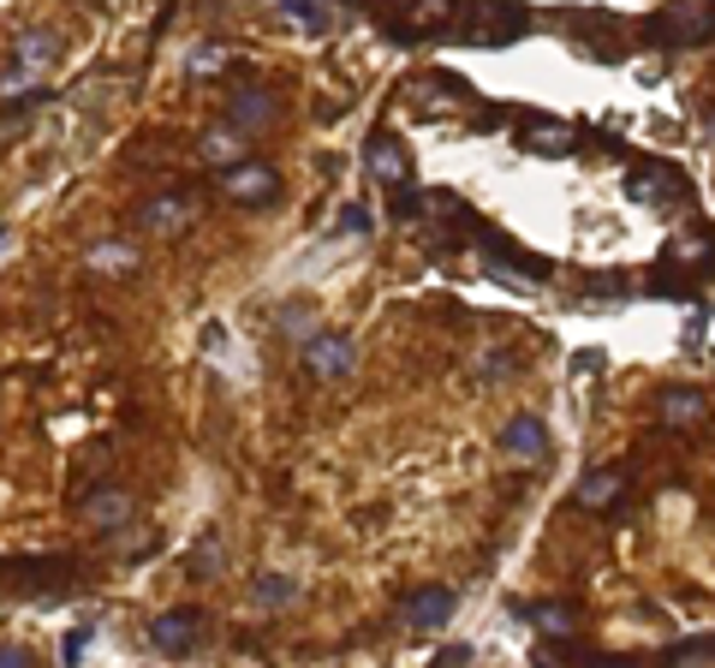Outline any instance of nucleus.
I'll return each instance as SVG.
<instances>
[{"mask_svg":"<svg viewBox=\"0 0 715 668\" xmlns=\"http://www.w3.org/2000/svg\"><path fill=\"white\" fill-rule=\"evenodd\" d=\"M72 508H78V520H96V525H125L132 520V496H125L120 484H96L89 496L72 501Z\"/></svg>","mask_w":715,"mask_h":668,"instance_id":"11","label":"nucleus"},{"mask_svg":"<svg viewBox=\"0 0 715 668\" xmlns=\"http://www.w3.org/2000/svg\"><path fill=\"white\" fill-rule=\"evenodd\" d=\"M54 48H60V42H54V31H36V36H24V42H19V66L7 72V90H19V84L31 78L36 66H48V60H54Z\"/></svg>","mask_w":715,"mask_h":668,"instance_id":"13","label":"nucleus"},{"mask_svg":"<svg viewBox=\"0 0 715 668\" xmlns=\"http://www.w3.org/2000/svg\"><path fill=\"white\" fill-rule=\"evenodd\" d=\"M436 663H471V651L465 645H447V651H436Z\"/></svg>","mask_w":715,"mask_h":668,"instance_id":"31","label":"nucleus"},{"mask_svg":"<svg viewBox=\"0 0 715 668\" xmlns=\"http://www.w3.org/2000/svg\"><path fill=\"white\" fill-rule=\"evenodd\" d=\"M144 221L149 227H179V221H185V204H179V197H168V204H149Z\"/></svg>","mask_w":715,"mask_h":668,"instance_id":"23","label":"nucleus"},{"mask_svg":"<svg viewBox=\"0 0 715 668\" xmlns=\"http://www.w3.org/2000/svg\"><path fill=\"white\" fill-rule=\"evenodd\" d=\"M89 639H96V633H89V627H78V633H66V645H60V657H66V663L89 657Z\"/></svg>","mask_w":715,"mask_h":668,"instance_id":"25","label":"nucleus"},{"mask_svg":"<svg viewBox=\"0 0 715 668\" xmlns=\"http://www.w3.org/2000/svg\"><path fill=\"white\" fill-rule=\"evenodd\" d=\"M453 609H459V591L453 585H417L412 597H405V627L436 633V627L453 621Z\"/></svg>","mask_w":715,"mask_h":668,"instance_id":"4","label":"nucleus"},{"mask_svg":"<svg viewBox=\"0 0 715 668\" xmlns=\"http://www.w3.org/2000/svg\"><path fill=\"white\" fill-rule=\"evenodd\" d=\"M203 347H209V352L227 347V329H221V323H209V329H203Z\"/></svg>","mask_w":715,"mask_h":668,"instance_id":"30","label":"nucleus"},{"mask_svg":"<svg viewBox=\"0 0 715 668\" xmlns=\"http://www.w3.org/2000/svg\"><path fill=\"white\" fill-rule=\"evenodd\" d=\"M203 156H209V161H233V137H203Z\"/></svg>","mask_w":715,"mask_h":668,"instance_id":"29","label":"nucleus"},{"mask_svg":"<svg viewBox=\"0 0 715 668\" xmlns=\"http://www.w3.org/2000/svg\"><path fill=\"white\" fill-rule=\"evenodd\" d=\"M369 227H376V221H369L364 204H347V209H340V233H369Z\"/></svg>","mask_w":715,"mask_h":668,"instance_id":"24","label":"nucleus"},{"mask_svg":"<svg viewBox=\"0 0 715 668\" xmlns=\"http://www.w3.org/2000/svg\"><path fill=\"white\" fill-rule=\"evenodd\" d=\"M519 144H525L531 156H572L579 132L560 125V120H548V113H519Z\"/></svg>","mask_w":715,"mask_h":668,"instance_id":"7","label":"nucleus"},{"mask_svg":"<svg viewBox=\"0 0 715 668\" xmlns=\"http://www.w3.org/2000/svg\"><path fill=\"white\" fill-rule=\"evenodd\" d=\"M650 48H692V42H710V7H686V12H674V19H650L644 31Z\"/></svg>","mask_w":715,"mask_h":668,"instance_id":"3","label":"nucleus"},{"mask_svg":"<svg viewBox=\"0 0 715 668\" xmlns=\"http://www.w3.org/2000/svg\"><path fill=\"white\" fill-rule=\"evenodd\" d=\"M501 453H513V460H548V424L531 418V412H519V418L501 430Z\"/></svg>","mask_w":715,"mask_h":668,"instance_id":"12","label":"nucleus"},{"mask_svg":"<svg viewBox=\"0 0 715 668\" xmlns=\"http://www.w3.org/2000/svg\"><path fill=\"white\" fill-rule=\"evenodd\" d=\"M715 657V639L698 633V639H674L668 651H662V663H710Z\"/></svg>","mask_w":715,"mask_h":668,"instance_id":"21","label":"nucleus"},{"mask_svg":"<svg viewBox=\"0 0 715 668\" xmlns=\"http://www.w3.org/2000/svg\"><path fill=\"white\" fill-rule=\"evenodd\" d=\"M662 418L668 424H698L704 418V388H662Z\"/></svg>","mask_w":715,"mask_h":668,"instance_id":"17","label":"nucleus"},{"mask_svg":"<svg viewBox=\"0 0 715 668\" xmlns=\"http://www.w3.org/2000/svg\"><path fill=\"white\" fill-rule=\"evenodd\" d=\"M304 364H311L316 376H347L358 364V347L347 335H304Z\"/></svg>","mask_w":715,"mask_h":668,"instance_id":"9","label":"nucleus"},{"mask_svg":"<svg viewBox=\"0 0 715 668\" xmlns=\"http://www.w3.org/2000/svg\"><path fill=\"white\" fill-rule=\"evenodd\" d=\"M536 657H543V663H591L596 645H584V639H543Z\"/></svg>","mask_w":715,"mask_h":668,"instance_id":"19","label":"nucleus"},{"mask_svg":"<svg viewBox=\"0 0 715 668\" xmlns=\"http://www.w3.org/2000/svg\"><path fill=\"white\" fill-rule=\"evenodd\" d=\"M31 645H0V668H31Z\"/></svg>","mask_w":715,"mask_h":668,"instance_id":"28","label":"nucleus"},{"mask_svg":"<svg viewBox=\"0 0 715 668\" xmlns=\"http://www.w3.org/2000/svg\"><path fill=\"white\" fill-rule=\"evenodd\" d=\"M292 597H299V579H287V573H263L257 579V603L263 609H287Z\"/></svg>","mask_w":715,"mask_h":668,"instance_id":"20","label":"nucleus"},{"mask_svg":"<svg viewBox=\"0 0 715 668\" xmlns=\"http://www.w3.org/2000/svg\"><path fill=\"white\" fill-rule=\"evenodd\" d=\"M275 113H280L275 96H263V90H239L233 102H227V120H233L239 132H257V125H268Z\"/></svg>","mask_w":715,"mask_h":668,"instance_id":"14","label":"nucleus"},{"mask_svg":"<svg viewBox=\"0 0 715 668\" xmlns=\"http://www.w3.org/2000/svg\"><path fill=\"white\" fill-rule=\"evenodd\" d=\"M185 567H191V579H215V573L227 567V549H221V537H215V532H203V537H197V549L185 556Z\"/></svg>","mask_w":715,"mask_h":668,"instance_id":"18","label":"nucleus"},{"mask_svg":"<svg viewBox=\"0 0 715 668\" xmlns=\"http://www.w3.org/2000/svg\"><path fill=\"white\" fill-rule=\"evenodd\" d=\"M275 192H280V173L263 168V161L227 168V197H233V204H275Z\"/></svg>","mask_w":715,"mask_h":668,"instance_id":"8","label":"nucleus"},{"mask_svg":"<svg viewBox=\"0 0 715 668\" xmlns=\"http://www.w3.org/2000/svg\"><path fill=\"white\" fill-rule=\"evenodd\" d=\"M626 192H632L638 204H650V209H674V204L692 197V180H686V168H674V161L644 156V161H632V173H626Z\"/></svg>","mask_w":715,"mask_h":668,"instance_id":"2","label":"nucleus"},{"mask_svg":"<svg viewBox=\"0 0 715 668\" xmlns=\"http://www.w3.org/2000/svg\"><path fill=\"white\" fill-rule=\"evenodd\" d=\"M280 329H287V335H311V311H299V305L280 311Z\"/></svg>","mask_w":715,"mask_h":668,"instance_id":"27","label":"nucleus"},{"mask_svg":"<svg viewBox=\"0 0 715 668\" xmlns=\"http://www.w3.org/2000/svg\"><path fill=\"white\" fill-rule=\"evenodd\" d=\"M531 31H536V19H531V7H519V0H465L447 42H465V48H507V42H525Z\"/></svg>","mask_w":715,"mask_h":668,"instance_id":"1","label":"nucleus"},{"mask_svg":"<svg viewBox=\"0 0 715 668\" xmlns=\"http://www.w3.org/2000/svg\"><path fill=\"white\" fill-rule=\"evenodd\" d=\"M89 257H96L101 269H132V251H125V245H120V251H113V245H96Z\"/></svg>","mask_w":715,"mask_h":668,"instance_id":"26","label":"nucleus"},{"mask_svg":"<svg viewBox=\"0 0 715 668\" xmlns=\"http://www.w3.org/2000/svg\"><path fill=\"white\" fill-rule=\"evenodd\" d=\"M280 7H287L292 19L304 24V31H316V36L328 31V7H323V0H280Z\"/></svg>","mask_w":715,"mask_h":668,"instance_id":"22","label":"nucleus"},{"mask_svg":"<svg viewBox=\"0 0 715 668\" xmlns=\"http://www.w3.org/2000/svg\"><path fill=\"white\" fill-rule=\"evenodd\" d=\"M364 168L376 173V180H388V185L412 180V156H405V149L393 144V132H369V144H364Z\"/></svg>","mask_w":715,"mask_h":668,"instance_id":"10","label":"nucleus"},{"mask_svg":"<svg viewBox=\"0 0 715 668\" xmlns=\"http://www.w3.org/2000/svg\"><path fill=\"white\" fill-rule=\"evenodd\" d=\"M519 621H536L543 633H567V627H579V603H519Z\"/></svg>","mask_w":715,"mask_h":668,"instance_id":"15","label":"nucleus"},{"mask_svg":"<svg viewBox=\"0 0 715 668\" xmlns=\"http://www.w3.org/2000/svg\"><path fill=\"white\" fill-rule=\"evenodd\" d=\"M560 24H567L572 36H584L591 60H620V42H615V36H626L620 19H608V12H567Z\"/></svg>","mask_w":715,"mask_h":668,"instance_id":"6","label":"nucleus"},{"mask_svg":"<svg viewBox=\"0 0 715 668\" xmlns=\"http://www.w3.org/2000/svg\"><path fill=\"white\" fill-rule=\"evenodd\" d=\"M197 639H203V615L197 609H168V615L149 621V645H156L161 657H185Z\"/></svg>","mask_w":715,"mask_h":668,"instance_id":"5","label":"nucleus"},{"mask_svg":"<svg viewBox=\"0 0 715 668\" xmlns=\"http://www.w3.org/2000/svg\"><path fill=\"white\" fill-rule=\"evenodd\" d=\"M572 501H579V508H615L620 501V472H584L579 489H572Z\"/></svg>","mask_w":715,"mask_h":668,"instance_id":"16","label":"nucleus"}]
</instances>
